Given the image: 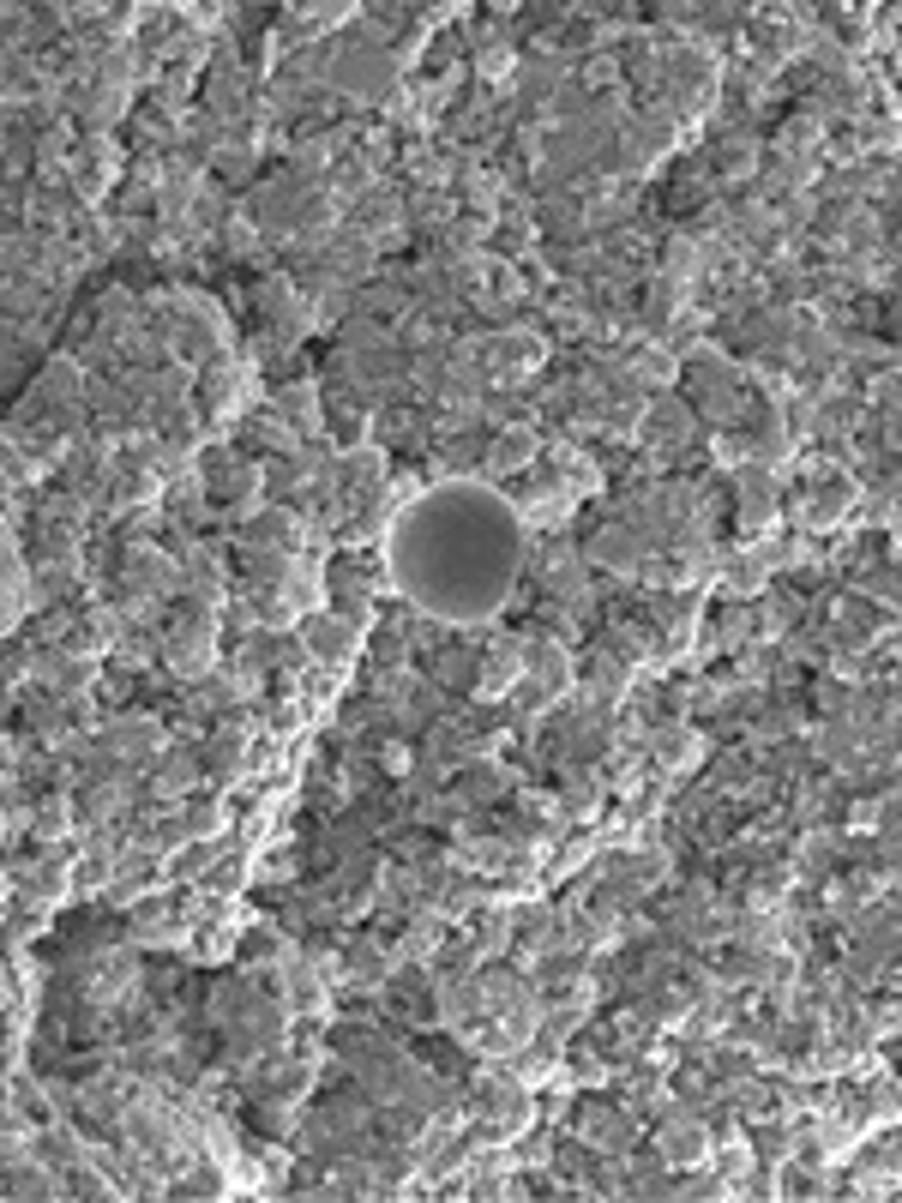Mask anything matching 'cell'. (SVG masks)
<instances>
[{
  "label": "cell",
  "mask_w": 902,
  "mask_h": 1203,
  "mask_svg": "<svg viewBox=\"0 0 902 1203\" xmlns=\"http://www.w3.org/2000/svg\"><path fill=\"white\" fill-rule=\"evenodd\" d=\"M704 1150H710V1137H704L698 1120L674 1113V1120L662 1125V1155H668V1162H704Z\"/></svg>",
  "instance_id": "3"
},
{
  "label": "cell",
  "mask_w": 902,
  "mask_h": 1203,
  "mask_svg": "<svg viewBox=\"0 0 902 1203\" xmlns=\"http://www.w3.org/2000/svg\"><path fill=\"white\" fill-rule=\"evenodd\" d=\"M169 662L181 668V674H199L205 662H211V614H187L181 627H175V638H169Z\"/></svg>",
  "instance_id": "2"
},
{
  "label": "cell",
  "mask_w": 902,
  "mask_h": 1203,
  "mask_svg": "<svg viewBox=\"0 0 902 1203\" xmlns=\"http://www.w3.org/2000/svg\"><path fill=\"white\" fill-rule=\"evenodd\" d=\"M529 452H536V445H529V434H506V440L494 445V470H517Z\"/></svg>",
  "instance_id": "9"
},
{
  "label": "cell",
  "mask_w": 902,
  "mask_h": 1203,
  "mask_svg": "<svg viewBox=\"0 0 902 1203\" xmlns=\"http://www.w3.org/2000/svg\"><path fill=\"white\" fill-rule=\"evenodd\" d=\"M771 578V560H759V554H746V560H734L728 566V590H741V596H752V590Z\"/></svg>",
  "instance_id": "8"
},
{
  "label": "cell",
  "mask_w": 902,
  "mask_h": 1203,
  "mask_svg": "<svg viewBox=\"0 0 902 1203\" xmlns=\"http://www.w3.org/2000/svg\"><path fill=\"white\" fill-rule=\"evenodd\" d=\"M235 759H241V740H235V734H217V752H211V765L229 777V770H235Z\"/></svg>",
  "instance_id": "10"
},
{
  "label": "cell",
  "mask_w": 902,
  "mask_h": 1203,
  "mask_svg": "<svg viewBox=\"0 0 902 1203\" xmlns=\"http://www.w3.org/2000/svg\"><path fill=\"white\" fill-rule=\"evenodd\" d=\"M849 500H854V482H831L824 494L812 487V500H806V524H836V517H849Z\"/></svg>",
  "instance_id": "5"
},
{
  "label": "cell",
  "mask_w": 902,
  "mask_h": 1203,
  "mask_svg": "<svg viewBox=\"0 0 902 1203\" xmlns=\"http://www.w3.org/2000/svg\"><path fill=\"white\" fill-rule=\"evenodd\" d=\"M589 548H596V554L608 560V566H638V560H644V530H638V524H632V530H626V524H614V530H602V536L589 542Z\"/></svg>",
  "instance_id": "4"
},
{
  "label": "cell",
  "mask_w": 902,
  "mask_h": 1203,
  "mask_svg": "<svg viewBox=\"0 0 902 1203\" xmlns=\"http://www.w3.org/2000/svg\"><path fill=\"white\" fill-rule=\"evenodd\" d=\"M386 572L397 596L434 620H494L524 572V517L487 482H439L391 517Z\"/></svg>",
  "instance_id": "1"
},
{
  "label": "cell",
  "mask_w": 902,
  "mask_h": 1203,
  "mask_svg": "<svg viewBox=\"0 0 902 1203\" xmlns=\"http://www.w3.org/2000/svg\"><path fill=\"white\" fill-rule=\"evenodd\" d=\"M692 602L686 596H668V602H656V627H662V638H674V644H686V632H692Z\"/></svg>",
  "instance_id": "7"
},
{
  "label": "cell",
  "mask_w": 902,
  "mask_h": 1203,
  "mask_svg": "<svg viewBox=\"0 0 902 1203\" xmlns=\"http://www.w3.org/2000/svg\"><path fill=\"white\" fill-rule=\"evenodd\" d=\"M307 638L319 644V657H325V662L349 657V644H355V632L344 627V620H314V627H307Z\"/></svg>",
  "instance_id": "6"
}]
</instances>
